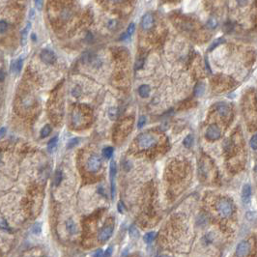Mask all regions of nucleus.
Returning a JSON list of instances; mask_svg holds the SVG:
<instances>
[{
    "label": "nucleus",
    "instance_id": "nucleus-1",
    "mask_svg": "<svg viewBox=\"0 0 257 257\" xmlns=\"http://www.w3.org/2000/svg\"><path fill=\"white\" fill-rule=\"evenodd\" d=\"M158 142V139L155 136L149 132H144V134H141L137 137V143L138 146L141 149H149L155 146Z\"/></svg>",
    "mask_w": 257,
    "mask_h": 257
},
{
    "label": "nucleus",
    "instance_id": "nucleus-2",
    "mask_svg": "<svg viewBox=\"0 0 257 257\" xmlns=\"http://www.w3.org/2000/svg\"><path fill=\"white\" fill-rule=\"evenodd\" d=\"M217 208L218 213H220L221 216L223 217H229L233 213L232 203L228 200V199H225V198H222L218 201Z\"/></svg>",
    "mask_w": 257,
    "mask_h": 257
},
{
    "label": "nucleus",
    "instance_id": "nucleus-3",
    "mask_svg": "<svg viewBox=\"0 0 257 257\" xmlns=\"http://www.w3.org/2000/svg\"><path fill=\"white\" fill-rule=\"evenodd\" d=\"M101 164H102V159H100V157L93 155L88 159L86 167L90 172H97L101 167Z\"/></svg>",
    "mask_w": 257,
    "mask_h": 257
},
{
    "label": "nucleus",
    "instance_id": "nucleus-4",
    "mask_svg": "<svg viewBox=\"0 0 257 257\" xmlns=\"http://www.w3.org/2000/svg\"><path fill=\"white\" fill-rule=\"evenodd\" d=\"M250 251V245L247 241H243L239 243L236 247V257H245Z\"/></svg>",
    "mask_w": 257,
    "mask_h": 257
},
{
    "label": "nucleus",
    "instance_id": "nucleus-5",
    "mask_svg": "<svg viewBox=\"0 0 257 257\" xmlns=\"http://www.w3.org/2000/svg\"><path fill=\"white\" fill-rule=\"evenodd\" d=\"M117 173V168H116V163L114 160H112L110 163L109 166V176H110V182H111V198L114 199L115 196V176Z\"/></svg>",
    "mask_w": 257,
    "mask_h": 257
},
{
    "label": "nucleus",
    "instance_id": "nucleus-6",
    "mask_svg": "<svg viewBox=\"0 0 257 257\" xmlns=\"http://www.w3.org/2000/svg\"><path fill=\"white\" fill-rule=\"evenodd\" d=\"M205 136L209 140H217V139L220 138L221 136V130L217 125H211L207 129Z\"/></svg>",
    "mask_w": 257,
    "mask_h": 257
},
{
    "label": "nucleus",
    "instance_id": "nucleus-7",
    "mask_svg": "<svg viewBox=\"0 0 257 257\" xmlns=\"http://www.w3.org/2000/svg\"><path fill=\"white\" fill-rule=\"evenodd\" d=\"M113 233V226L112 225H107L102 227L98 234V240L101 242H106L112 236Z\"/></svg>",
    "mask_w": 257,
    "mask_h": 257
},
{
    "label": "nucleus",
    "instance_id": "nucleus-8",
    "mask_svg": "<svg viewBox=\"0 0 257 257\" xmlns=\"http://www.w3.org/2000/svg\"><path fill=\"white\" fill-rule=\"evenodd\" d=\"M40 57H41L42 61H44L45 63H47V64H53L56 60V56L53 53V51L49 50H42Z\"/></svg>",
    "mask_w": 257,
    "mask_h": 257
},
{
    "label": "nucleus",
    "instance_id": "nucleus-9",
    "mask_svg": "<svg viewBox=\"0 0 257 257\" xmlns=\"http://www.w3.org/2000/svg\"><path fill=\"white\" fill-rule=\"evenodd\" d=\"M251 197V187L250 184H245L242 189V201L245 205H247L250 201Z\"/></svg>",
    "mask_w": 257,
    "mask_h": 257
},
{
    "label": "nucleus",
    "instance_id": "nucleus-10",
    "mask_svg": "<svg viewBox=\"0 0 257 257\" xmlns=\"http://www.w3.org/2000/svg\"><path fill=\"white\" fill-rule=\"evenodd\" d=\"M154 24V17L151 14H146L141 20V26L144 30H149Z\"/></svg>",
    "mask_w": 257,
    "mask_h": 257
},
{
    "label": "nucleus",
    "instance_id": "nucleus-11",
    "mask_svg": "<svg viewBox=\"0 0 257 257\" xmlns=\"http://www.w3.org/2000/svg\"><path fill=\"white\" fill-rule=\"evenodd\" d=\"M22 64H23V59L22 58H18L17 60H15L12 65H11V72L13 74H17L21 72V68H22Z\"/></svg>",
    "mask_w": 257,
    "mask_h": 257
},
{
    "label": "nucleus",
    "instance_id": "nucleus-12",
    "mask_svg": "<svg viewBox=\"0 0 257 257\" xmlns=\"http://www.w3.org/2000/svg\"><path fill=\"white\" fill-rule=\"evenodd\" d=\"M217 112L220 113L221 116H226L227 114L229 113V107H228V106H227L226 103H224V102L217 103Z\"/></svg>",
    "mask_w": 257,
    "mask_h": 257
},
{
    "label": "nucleus",
    "instance_id": "nucleus-13",
    "mask_svg": "<svg viewBox=\"0 0 257 257\" xmlns=\"http://www.w3.org/2000/svg\"><path fill=\"white\" fill-rule=\"evenodd\" d=\"M31 28V22H28L25 26V28L22 30L21 32V43L22 45H25L26 43H27V38H28V33H29V30Z\"/></svg>",
    "mask_w": 257,
    "mask_h": 257
},
{
    "label": "nucleus",
    "instance_id": "nucleus-14",
    "mask_svg": "<svg viewBox=\"0 0 257 257\" xmlns=\"http://www.w3.org/2000/svg\"><path fill=\"white\" fill-rule=\"evenodd\" d=\"M135 29H136V25H135V23H131V24L129 25V27H128L127 31H126L125 33H124V34L121 35V40H127V39H129V38H130L132 34H134Z\"/></svg>",
    "mask_w": 257,
    "mask_h": 257
},
{
    "label": "nucleus",
    "instance_id": "nucleus-15",
    "mask_svg": "<svg viewBox=\"0 0 257 257\" xmlns=\"http://www.w3.org/2000/svg\"><path fill=\"white\" fill-rule=\"evenodd\" d=\"M150 86L147 84H143V85H141V86L138 88V93L140 95V97L142 98H147L149 97V95H150Z\"/></svg>",
    "mask_w": 257,
    "mask_h": 257
},
{
    "label": "nucleus",
    "instance_id": "nucleus-16",
    "mask_svg": "<svg viewBox=\"0 0 257 257\" xmlns=\"http://www.w3.org/2000/svg\"><path fill=\"white\" fill-rule=\"evenodd\" d=\"M66 227H67V231L74 235L77 233V225H75V223L74 222L73 220H69L67 221V223H66Z\"/></svg>",
    "mask_w": 257,
    "mask_h": 257
},
{
    "label": "nucleus",
    "instance_id": "nucleus-17",
    "mask_svg": "<svg viewBox=\"0 0 257 257\" xmlns=\"http://www.w3.org/2000/svg\"><path fill=\"white\" fill-rule=\"evenodd\" d=\"M156 237H157V233L154 232V231H151V232H148L144 235L143 240L146 244H150L156 239Z\"/></svg>",
    "mask_w": 257,
    "mask_h": 257
},
{
    "label": "nucleus",
    "instance_id": "nucleus-18",
    "mask_svg": "<svg viewBox=\"0 0 257 257\" xmlns=\"http://www.w3.org/2000/svg\"><path fill=\"white\" fill-rule=\"evenodd\" d=\"M62 177H63V174L60 170H57L56 172L54 173V176H53V185L54 186H59L61 181H62Z\"/></svg>",
    "mask_w": 257,
    "mask_h": 257
},
{
    "label": "nucleus",
    "instance_id": "nucleus-19",
    "mask_svg": "<svg viewBox=\"0 0 257 257\" xmlns=\"http://www.w3.org/2000/svg\"><path fill=\"white\" fill-rule=\"evenodd\" d=\"M57 142H58V137L57 136H54L50 142L49 144H47V151L49 152H53L55 149H56V146H57Z\"/></svg>",
    "mask_w": 257,
    "mask_h": 257
},
{
    "label": "nucleus",
    "instance_id": "nucleus-20",
    "mask_svg": "<svg viewBox=\"0 0 257 257\" xmlns=\"http://www.w3.org/2000/svg\"><path fill=\"white\" fill-rule=\"evenodd\" d=\"M129 232H130V236L132 238V239L136 240V239H138V238H139V231H138V229L135 225H131L130 227Z\"/></svg>",
    "mask_w": 257,
    "mask_h": 257
},
{
    "label": "nucleus",
    "instance_id": "nucleus-21",
    "mask_svg": "<svg viewBox=\"0 0 257 257\" xmlns=\"http://www.w3.org/2000/svg\"><path fill=\"white\" fill-rule=\"evenodd\" d=\"M113 152H114L113 147H106L102 150V155L106 159H110L113 155Z\"/></svg>",
    "mask_w": 257,
    "mask_h": 257
},
{
    "label": "nucleus",
    "instance_id": "nucleus-22",
    "mask_svg": "<svg viewBox=\"0 0 257 257\" xmlns=\"http://www.w3.org/2000/svg\"><path fill=\"white\" fill-rule=\"evenodd\" d=\"M50 132H51V127L50 125H45L41 131V137L43 138L47 137L50 135Z\"/></svg>",
    "mask_w": 257,
    "mask_h": 257
},
{
    "label": "nucleus",
    "instance_id": "nucleus-23",
    "mask_svg": "<svg viewBox=\"0 0 257 257\" xmlns=\"http://www.w3.org/2000/svg\"><path fill=\"white\" fill-rule=\"evenodd\" d=\"M108 116L111 120H115L118 116V109L117 107H111L108 110Z\"/></svg>",
    "mask_w": 257,
    "mask_h": 257
},
{
    "label": "nucleus",
    "instance_id": "nucleus-24",
    "mask_svg": "<svg viewBox=\"0 0 257 257\" xmlns=\"http://www.w3.org/2000/svg\"><path fill=\"white\" fill-rule=\"evenodd\" d=\"M195 95L196 96H201V95H203V93H204V91H205V86H204V84H202V83H199L197 86L195 87Z\"/></svg>",
    "mask_w": 257,
    "mask_h": 257
},
{
    "label": "nucleus",
    "instance_id": "nucleus-25",
    "mask_svg": "<svg viewBox=\"0 0 257 257\" xmlns=\"http://www.w3.org/2000/svg\"><path fill=\"white\" fill-rule=\"evenodd\" d=\"M184 145L186 146V147H190L193 145V136H192V135H188V136H186V138L184 139Z\"/></svg>",
    "mask_w": 257,
    "mask_h": 257
},
{
    "label": "nucleus",
    "instance_id": "nucleus-26",
    "mask_svg": "<svg viewBox=\"0 0 257 257\" xmlns=\"http://www.w3.org/2000/svg\"><path fill=\"white\" fill-rule=\"evenodd\" d=\"M0 229L9 230V224L6 221V220H4L3 217H0Z\"/></svg>",
    "mask_w": 257,
    "mask_h": 257
},
{
    "label": "nucleus",
    "instance_id": "nucleus-27",
    "mask_svg": "<svg viewBox=\"0 0 257 257\" xmlns=\"http://www.w3.org/2000/svg\"><path fill=\"white\" fill-rule=\"evenodd\" d=\"M79 139L77 138V137H74V138H72L69 142H68V148H73L74 146H77L79 144Z\"/></svg>",
    "mask_w": 257,
    "mask_h": 257
},
{
    "label": "nucleus",
    "instance_id": "nucleus-28",
    "mask_svg": "<svg viewBox=\"0 0 257 257\" xmlns=\"http://www.w3.org/2000/svg\"><path fill=\"white\" fill-rule=\"evenodd\" d=\"M72 94H73V96L75 97V98H79L80 95H81V89L79 86H75L73 91H72Z\"/></svg>",
    "mask_w": 257,
    "mask_h": 257
},
{
    "label": "nucleus",
    "instance_id": "nucleus-29",
    "mask_svg": "<svg viewBox=\"0 0 257 257\" xmlns=\"http://www.w3.org/2000/svg\"><path fill=\"white\" fill-rule=\"evenodd\" d=\"M250 146L252 149L257 150V135L253 136L250 139Z\"/></svg>",
    "mask_w": 257,
    "mask_h": 257
},
{
    "label": "nucleus",
    "instance_id": "nucleus-30",
    "mask_svg": "<svg viewBox=\"0 0 257 257\" xmlns=\"http://www.w3.org/2000/svg\"><path fill=\"white\" fill-rule=\"evenodd\" d=\"M221 43H224V40L222 39V38H220V39L217 40V41H216V42H215V43L211 45V46H210V49H209V50H213L215 49V47H217V45H220Z\"/></svg>",
    "mask_w": 257,
    "mask_h": 257
},
{
    "label": "nucleus",
    "instance_id": "nucleus-31",
    "mask_svg": "<svg viewBox=\"0 0 257 257\" xmlns=\"http://www.w3.org/2000/svg\"><path fill=\"white\" fill-rule=\"evenodd\" d=\"M32 231L34 234H40L41 231H42V228H41V224L40 223H36L33 228H32Z\"/></svg>",
    "mask_w": 257,
    "mask_h": 257
},
{
    "label": "nucleus",
    "instance_id": "nucleus-32",
    "mask_svg": "<svg viewBox=\"0 0 257 257\" xmlns=\"http://www.w3.org/2000/svg\"><path fill=\"white\" fill-rule=\"evenodd\" d=\"M145 123H146V117L145 116H141L138 120V124H137V127L138 129H141L142 127H143L145 125Z\"/></svg>",
    "mask_w": 257,
    "mask_h": 257
},
{
    "label": "nucleus",
    "instance_id": "nucleus-33",
    "mask_svg": "<svg viewBox=\"0 0 257 257\" xmlns=\"http://www.w3.org/2000/svg\"><path fill=\"white\" fill-rule=\"evenodd\" d=\"M7 27H8L7 22H5L4 21H0V33L5 32L6 29H7Z\"/></svg>",
    "mask_w": 257,
    "mask_h": 257
},
{
    "label": "nucleus",
    "instance_id": "nucleus-34",
    "mask_svg": "<svg viewBox=\"0 0 257 257\" xmlns=\"http://www.w3.org/2000/svg\"><path fill=\"white\" fill-rule=\"evenodd\" d=\"M117 209H118V212L120 213V214H123V213H125V210H126V208H125V206H124V204H123V202H118V204H117Z\"/></svg>",
    "mask_w": 257,
    "mask_h": 257
},
{
    "label": "nucleus",
    "instance_id": "nucleus-35",
    "mask_svg": "<svg viewBox=\"0 0 257 257\" xmlns=\"http://www.w3.org/2000/svg\"><path fill=\"white\" fill-rule=\"evenodd\" d=\"M112 251H113L112 247H111V246H110V247H108V249L106 250V252H103L102 257H110V256H111V254H112Z\"/></svg>",
    "mask_w": 257,
    "mask_h": 257
},
{
    "label": "nucleus",
    "instance_id": "nucleus-36",
    "mask_svg": "<svg viewBox=\"0 0 257 257\" xmlns=\"http://www.w3.org/2000/svg\"><path fill=\"white\" fill-rule=\"evenodd\" d=\"M208 26L210 27V28H215V27L217 26V21H216V20H214V18H212V20L209 21V22H208Z\"/></svg>",
    "mask_w": 257,
    "mask_h": 257
},
{
    "label": "nucleus",
    "instance_id": "nucleus-37",
    "mask_svg": "<svg viewBox=\"0 0 257 257\" xmlns=\"http://www.w3.org/2000/svg\"><path fill=\"white\" fill-rule=\"evenodd\" d=\"M102 255H103V251H102V250H98L96 252L94 253V255H93V257H102Z\"/></svg>",
    "mask_w": 257,
    "mask_h": 257
},
{
    "label": "nucleus",
    "instance_id": "nucleus-38",
    "mask_svg": "<svg viewBox=\"0 0 257 257\" xmlns=\"http://www.w3.org/2000/svg\"><path fill=\"white\" fill-rule=\"evenodd\" d=\"M34 3H35L36 7H37L38 9H39V10H41V9H42V6H43V4H44L43 1H35Z\"/></svg>",
    "mask_w": 257,
    "mask_h": 257
},
{
    "label": "nucleus",
    "instance_id": "nucleus-39",
    "mask_svg": "<svg viewBox=\"0 0 257 257\" xmlns=\"http://www.w3.org/2000/svg\"><path fill=\"white\" fill-rule=\"evenodd\" d=\"M6 134V129L5 128H1L0 129V138L3 137Z\"/></svg>",
    "mask_w": 257,
    "mask_h": 257
},
{
    "label": "nucleus",
    "instance_id": "nucleus-40",
    "mask_svg": "<svg viewBox=\"0 0 257 257\" xmlns=\"http://www.w3.org/2000/svg\"><path fill=\"white\" fill-rule=\"evenodd\" d=\"M142 65H143V60H139V61L136 63V69H140V68L142 67Z\"/></svg>",
    "mask_w": 257,
    "mask_h": 257
},
{
    "label": "nucleus",
    "instance_id": "nucleus-41",
    "mask_svg": "<svg viewBox=\"0 0 257 257\" xmlns=\"http://www.w3.org/2000/svg\"><path fill=\"white\" fill-rule=\"evenodd\" d=\"M4 79H5V74L1 70H0V81H3Z\"/></svg>",
    "mask_w": 257,
    "mask_h": 257
},
{
    "label": "nucleus",
    "instance_id": "nucleus-42",
    "mask_svg": "<svg viewBox=\"0 0 257 257\" xmlns=\"http://www.w3.org/2000/svg\"><path fill=\"white\" fill-rule=\"evenodd\" d=\"M30 13H31V15L29 16V17H31V18H33V17H34V11H33V10H31V11H30Z\"/></svg>",
    "mask_w": 257,
    "mask_h": 257
},
{
    "label": "nucleus",
    "instance_id": "nucleus-43",
    "mask_svg": "<svg viewBox=\"0 0 257 257\" xmlns=\"http://www.w3.org/2000/svg\"><path fill=\"white\" fill-rule=\"evenodd\" d=\"M32 40H33V41H35V40H36V36H35V34H33V35H32Z\"/></svg>",
    "mask_w": 257,
    "mask_h": 257
},
{
    "label": "nucleus",
    "instance_id": "nucleus-44",
    "mask_svg": "<svg viewBox=\"0 0 257 257\" xmlns=\"http://www.w3.org/2000/svg\"><path fill=\"white\" fill-rule=\"evenodd\" d=\"M159 257H168L167 255H164V254H163V255H160Z\"/></svg>",
    "mask_w": 257,
    "mask_h": 257
},
{
    "label": "nucleus",
    "instance_id": "nucleus-45",
    "mask_svg": "<svg viewBox=\"0 0 257 257\" xmlns=\"http://www.w3.org/2000/svg\"><path fill=\"white\" fill-rule=\"evenodd\" d=\"M0 160H1V155H0Z\"/></svg>",
    "mask_w": 257,
    "mask_h": 257
},
{
    "label": "nucleus",
    "instance_id": "nucleus-46",
    "mask_svg": "<svg viewBox=\"0 0 257 257\" xmlns=\"http://www.w3.org/2000/svg\"><path fill=\"white\" fill-rule=\"evenodd\" d=\"M256 171H257V166H256Z\"/></svg>",
    "mask_w": 257,
    "mask_h": 257
}]
</instances>
